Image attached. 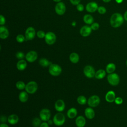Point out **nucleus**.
<instances>
[{
    "label": "nucleus",
    "instance_id": "nucleus-1",
    "mask_svg": "<svg viewBox=\"0 0 127 127\" xmlns=\"http://www.w3.org/2000/svg\"><path fill=\"white\" fill-rule=\"evenodd\" d=\"M124 16L119 13H115L113 14L110 18V24L113 28L120 27L124 22Z\"/></svg>",
    "mask_w": 127,
    "mask_h": 127
},
{
    "label": "nucleus",
    "instance_id": "nucleus-2",
    "mask_svg": "<svg viewBox=\"0 0 127 127\" xmlns=\"http://www.w3.org/2000/svg\"><path fill=\"white\" fill-rule=\"evenodd\" d=\"M53 121L55 125L57 126H61L64 123L65 121V117L63 113L59 112L54 115Z\"/></svg>",
    "mask_w": 127,
    "mask_h": 127
},
{
    "label": "nucleus",
    "instance_id": "nucleus-3",
    "mask_svg": "<svg viewBox=\"0 0 127 127\" xmlns=\"http://www.w3.org/2000/svg\"><path fill=\"white\" fill-rule=\"evenodd\" d=\"M61 67L57 64H52L49 66V73L54 76H57L59 75L62 72Z\"/></svg>",
    "mask_w": 127,
    "mask_h": 127
},
{
    "label": "nucleus",
    "instance_id": "nucleus-4",
    "mask_svg": "<svg viewBox=\"0 0 127 127\" xmlns=\"http://www.w3.org/2000/svg\"><path fill=\"white\" fill-rule=\"evenodd\" d=\"M25 89L28 93L34 94L38 89V84L34 81H29L26 84Z\"/></svg>",
    "mask_w": 127,
    "mask_h": 127
},
{
    "label": "nucleus",
    "instance_id": "nucleus-5",
    "mask_svg": "<svg viewBox=\"0 0 127 127\" xmlns=\"http://www.w3.org/2000/svg\"><path fill=\"white\" fill-rule=\"evenodd\" d=\"M107 80L109 84L113 86L117 85L120 82V77L119 75L115 73H112L107 76Z\"/></svg>",
    "mask_w": 127,
    "mask_h": 127
},
{
    "label": "nucleus",
    "instance_id": "nucleus-6",
    "mask_svg": "<svg viewBox=\"0 0 127 127\" xmlns=\"http://www.w3.org/2000/svg\"><path fill=\"white\" fill-rule=\"evenodd\" d=\"M100 102V99L97 95H93L90 96L88 100L87 104L90 107L93 108L97 107Z\"/></svg>",
    "mask_w": 127,
    "mask_h": 127
},
{
    "label": "nucleus",
    "instance_id": "nucleus-7",
    "mask_svg": "<svg viewBox=\"0 0 127 127\" xmlns=\"http://www.w3.org/2000/svg\"><path fill=\"white\" fill-rule=\"evenodd\" d=\"M35 29L33 27H28L25 32V37L26 40H32L35 37Z\"/></svg>",
    "mask_w": 127,
    "mask_h": 127
},
{
    "label": "nucleus",
    "instance_id": "nucleus-8",
    "mask_svg": "<svg viewBox=\"0 0 127 127\" xmlns=\"http://www.w3.org/2000/svg\"><path fill=\"white\" fill-rule=\"evenodd\" d=\"M45 40L48 45H53L55 43L56 41V36L54 33L51 31L48 32L46 34Z\"/></svg>",
    "mask_w": 127,
    "mask_h": 127
},
{
    "label": "nucleus",
    "instance_id": "nucleus-9",
    "mask_svg": "<svg viewBox=\"0 0 127 127\" xmlns=\"http://www.w3.org/2000/svg\"><path fill=\"white\" fill-rule=\"evenodd\" d=\"M95 71L94 68L91 65H88L84 67L83 69V73L85 76L89 78H93L95 76Z\"/></svg>",
    "mask_w": 127,
    "mask_h": 127
},
{
    "label": "nucleus",
    "instance_id": "nucleus-10",
    "mask_svg": "<svg viewBox=\"0 0 127 127\" xmlns=\"http://www.w3.org/2000/svg\"><path fill=\"white\" fill-rule=\"evenodd\" d=\"M51 114L50 111L46 108L42 109L39 113V116L40 119L44 122H47L50 120L51 118Z\"/></svg>",
    "mask_w": 127,
    "mask_h": 127
},
{
    "label": "nucleus",
    "instance_id": "nucleus-11",
    "mask_svg": "<svg viewBox=\"0 0 127 127\" xmlns=\"http://www.w3.org/2000/svg\"><path fill=\"white\" fill-rule=\"evenodd\" d=\"M55 10L57 14L59 15H63L66 10V7L64 3L63 2H58L55 5Z\"/></svg>",
    "mask_w": 127,
    "mask_h": 127
},
{
    "label": "nucleus",
    "instance_id": "nucleus-12",
    "mask_svg": "<svg viewBox=\"0 0 127 127\" xmlns=\"http://www.w3.org/2000/svg\"><path fill=\"white\" fill-rule=\"evenodd\" d=\"M37 53L35 51H30L25 55V59L26 61L29 63H33L35 62L37 59Z\"/></svg>",
    "mask_w": 127,
    "mask_h": 127
},
{
    "label": "nucleus",
    "instance_id": "nucleus-13",
    "mask_svg": "<svg viewBox=\"0 0 127 127\" xmlns=\"http://www.w3.org/2000/svg\"><path fill=\"white\" fill-rule=\"evenodd\" d=\"M91 30L92 29L90 26L88 25H84L80 28L79 32L82 37H86L89 36L91 33Z\"/></svg>",
    "mask_w": 127,
    "mask_h": 127
},
{
    "label": "nucleus",
    "instance_id": "nucleus-14",
    "mask_svg": "<svg viewBox=\"0 0 127 127\" xmlns=\"http://www.w3.org/2000/svg\"><path fill=\"white\" fill-rule=\"evenodd\" d=\"M86 10L89 12L93 13L95 12L98 8V5L95 2H90L88 3L86 5Z\"/></svg>",
    "mask_w": 127,
    "mask_h": 127
},
{
    "label": "nucleus",
    "instance_id": "nucleus-15",
    "mask_svg": "<svg viewBox=\"0 0 127 127\" xmlns=\"http://www.w3.org/2000/svg\"><path fill=\"white\" fill-rule=\"evenodd\" d=\"M65 107V103L63 100H58L55 103V109L57 111L59 112L63 111L64 110Z\"/></svg>",
    "mask_w": 127,
    "mask_h": 127
},
{
    "label": "nucleus",
    "instance_id": "nucleus-16",
    "mask_svg": "<svg viewBox=\"0 0 127 127\" xmlns=\"http://www.w3.org/2000/svg\"><path fill=\"white\" fill-rule=\"evenodd\" d=\"M9 36V31L8 29L4 26L1 25L0 27V38L1 39H5Z\"/></svg>",
    "mask_w": 127,
    "mask_h": 127
},
{
    "label": "nucleus",
    "instance_id": "nucleus-17",
    "mask_svg": "<svg viewBox=\"0 0 127 127\" xmlns=\"http://www.w3.org/2000/svg\"><path fill=\"white\" fill-rule=\"evenodd\" d=\"M115 96L116 95L114 91L112 90L109 91L106 94L105 99L107 102L109 103H112L115 101V100L116 99Z\"/></svg>",
    "mask_w": 127,
    "mask_h": 127
},
{
    "label": "nucleus",
    "instance_id": "nucleus-18",
    "mask_svg": "<svg viewBox=\"0 0 127 127\" xmlns=\"http://www.w3.org/2000/svg\"><path fill=\"white\" fill-rule=\"evenodd\" d=\"M84 114L85 117L88 119H92L95 116V112L91 107H88L85 109Z\"/></svg>",
    "mask_w": 127,
    "mask_h": 127
},
{
    "label": "nucleus",
    "instance_id": "nucleus-19",
    "mask_svg": "<svg viewBox=\"0 0 127 127\" xmlns=\"http://www.w3.org/2000/svg\"><path fill=\"white\" fill-rule=\"evenodd\" d=\"M86 124V120L82 116H79L75 119V124L77 127H84Z\"/></svg>",
    "mask_w": 127,
    "mask_h": 127
},
{
    "label": "nucleus",
    "instance_id": "nucleus-20",
    "mask_svg": "<svg viewBox=\"0 0 127 127\" xmlns=\"http://www.w3.org/2000/svg\"><path fill=\"white\" fill-rule=\"evenodd\" d=\"M27 67V62L25 60H20L16 64V67L20 71L24 70Z\"/></svg>",
    "mask_w": 127,
    "mask_h": 127
},
{
    "label": "nucleus",
    "instance_id": "nucleus-21",
    "mask_svg": "<svg viewBox=\"0 0 127 127\" xmlns=\"http://www.w3.org/2000/svg\"><path fill=\"white\" fill-rule=\"evenodd\" d=\"M19 121V118L17 115L15 114L10 115L8 117L7 121L10 125H15L18 123Z\"/></svg>",
    "mask_w": 127,
    "mask_h": 127
},
{
    "label": "nucleus",
    "instance_id": "nucleus-22",
    "mask_svg": "<svg viewBox=\"0 0 127 127\" xmlns=\"http://www.w3.org/2000/svg\"><path fill=\"white\" fill-rule=\"evenodd\" d=\"M28 93L26 91H21L18 95V99L21 102L25 103L28 99Z\"/></svg>",
    "mask_w": 127,
    "mask_h": 127
},
{
    "label": "nucleus",
    "instance_id": "nucleus-23",
    "mask_svg": "<svg viewBox=\"0 0 127 127\" xmlns=\"http://www.w3.org/2000/svg\"><path fill=\"white\" fill-rule=\"evenodd\" d=\"M77 114V110L75 108L69 109L67 112V116L69 119H73L76 117Z\"/></svg>",
    "mask_w": 127,
    "mask_h": 127
},
{
    "label": "nucleus",
    "instance_id": "nucleus-24",
    "mask_svg": "<svg viewBox=\"0 0 127 127\" xmlns=\"http://www.w3.org/2000/svg\"><path fill=\"white\" fill-rule=\"evenodd\" d=\"M69 60L73 64L77 63L79 60V56L78 54L75 52L71 53L69 55Z\"/></svg>",
    "mask_w": 127,
    "mask_h": 127
},
{
    "label": "nucleus",
    "instance_id": "nucleus-25",
    "mask_svg": "<svg viewBox=\"0 0 127 127\" xmlns=\"http://www.w3.org/2000/svg\"><path fill=\"white\" fill-rule=\"evenodd\" d=\"M39 63L41 66L44 67H47L48 66H49L52 64L51 62L48 61L47 59L44 58L40 59L39 61Z\"/></svg>",
    "mask_w": 127,
    "mask_h": 127
},
{
    "label": "nucleus",
    "instance_id": "nucleus-26",
    "mask_svg": "<svg viewBox=\"0 0 127 127\" xmlns=\"http://www.w3.org/2000/svg\"><path fill=\"white\" fill-rule=\"evenodd\" d=\"M106 75V71L103 69H99L97 70L95 74V77L98 79H101L105 77Z\"/></svg>",
    "mask_w": 127,
    "mask_h": 127
},
{
    "label": "nucleus",
    "instance_id": "nucleus-27",
    "mask_svg": "<svg viewBox=\"0 0 127 127\" xmlns=\"http://www.w3.org/2000/svg\"><path fill=\"white\" fill-rule=\"evenodd\" d=\"M83 21L87 24H91L93 23V17L90 14H85L83 18Z\"/></svg>",
    "mask_w": 127,
    "mask_h": 127
},
{
    "label": "nucleus",
    "instance_id": "nucleus-28",
    "mask_svg": "<svg viewBox=\"0 0 127 127\" xmlns=\"http://www.w3.org/2000/svg\"><path fill=\"white\" fill-rule=\"evenodd\" d=\"M116 69V65L114 63H111L108 64L106 67V72L108 73H113V72Z\"/></svg>",
    "mask_w": 127,
    "mask_h": 127
},
{
    "label": "nucleus",
    "instance_id": "nucleus-29",
    "mask_svg": "<svg viewBox=\"0 0 127 127\" xmlns=\"http://www.w3.org/2000/svg\"><path fill=\"white\" fill-rule=\"evenodd\" d=\"M77 101L78 103L81 105H85L87 102V99L85 96L81 95L77 97Z\"/></svg>",
    "mask_w": 127,
    "mask_h": 127
},
{
    "label": "nucleus",
    "instance_id": "nucleus-30",
    "mask_svg": "<svg viewBox=\"0 0 127 127\" xmlns=\"http://www.w3.org/2000/svg\"><path fill=\"white\" fill-rule=\"evenodd\" d=\"M16 87L19 90H23L25 88L26 85L24 82L22 81H18L16 83Z\"/></svg>",
    "mask_w": 127,
    "mask_h": 127
},
{
    "label": "nucleus",
    "instance_id": "nucleus-31",
    "mask_svg": "<svg viewBox=\"0 0 127 127\" xmlns=\"http://www.w3.org/2000/svg\"><path fill=\"white\" fill-rule=\"evenodd\" d=\"M41 119L38 118H35L32 121V124L34 127H39L41 124Z\"/></svg>",
    "mask_w": 127,
    "mask_h": 127
},
{
    "label": "nucleus",
    "instance_id": "nucleus-32",
    "mask_svg": "<svg viewBox=\"0 0 127 127\" xmlns=\"http://www.w3.org/2000/svg\"><path fill=\"white\" fill-rule=\"evenodd\" d=\"M25 39V37L22 34H18L16 37V40L17 42L20 43H23Z\"/></svg>",
    "mask_w": 127,
    "mask_h": 127
},
{
    "label": "nucleus",
    "instance_id": "nucleus-33",
    "mask_svg": "<svg viewBox=\"0 0 127 127\" xmlns=\"http://www.w3.org/2000/svg\"><path fill=\"white\" fill-rule=\"evenodd\" d=\"M46 34L43 30H39L37 32V36L40 39H43L45 38Z\"/></svg>",
    "mask_w": 127,
    "mask_h": 127
},
{
    "label": "nucleus",
    "instance_id": "nucleus-34",
    "mask_svg": "<svg viewBox=\"0 0 127 127\" xmlns=\"http://www.w3.org/2000/svg\"><path fill=\"white\" fill-rule=\"evenodd\" d=\"M15 56H16V57L18 59H19V60H22L24 57H25V55H24V54L23 53V52H17L16 53V54H15Z\"/></svg>",
    "mask_w": 127,
    "mask_h": 127
},
{
    "label": "nucleus",
    "instance_id": "nucleus-35",
    "mask_svg": "<svg viewBox=\"0 0 127 127\" xmlns=\"http://www.w3.org/2000/svg\"><path fill=\"white\" fill-rule=\"evenodd\" d=\"M99 27H100L99 24L97 22H93L91 24V26H90L91 29L93 30H96L98 29Z\"/></svg>",
    "mask_w": 127,
    "mask_h": 127
},
{
    "label": "nucleus",
    "instance_id": "nucleus-36",
    "mask_svg": "<svg viewBox=\"0 0 127 127\" xmlns=\"http://www.w3.org/2000/svg\"><path fill=\"white\" fill-rule=\"evenodd\" d=\"M97 10H98V12L100 14H105L106 12V11H107L106 8L104 6H102L98 7V8Z\"/></svg>",
    "mask_w": 127,
    "mask_h": 127
},
{
    "label": "nucleus",
    "instance_id": "nucleus-37",
    "mask_svg": "<svg viewBox=\"0 0 127 127\" xmlns=\"http://www.w3.org/2000/svg\"><path fill=\"white\" fill-rule=\"evenodd\" d=\"M115 102L117 105L121 104L123 103V99L121 97H117L115 100Z\"/></svg>",
    "mask_w": 127,
    "mask_h": 127
},
{
    "label": "nucleus",
    "instance_id": "nucleus-38",
    "mask_svg": "<svg viewBox=\"0 0 127 127\" xmlns=\"http://www.w3.org/2000/svg\"><path fill=\"white\" fill-rule=\"evenodd\" d=\"M5 17L2 15H0V25H3L5 24Z\"/></svg>",
    "mask_w": 127,
    "mask_h": 127
},
{
    "label": "nucleus",
    "instance_id": "nucleus-39",
    "mask_svg": "<svg viewBox=\"0 0 127 127\" xmlns=\"http://www.w3.org/2000/svg\"><path fill=\"white\" fill-rule=\"evenodd\" d=\"M76 9L78 11L81 12L84 10V6L82 4H78L76 5Z\"/></svg>",
    "mask_w": 127,
    "mask_h": 127
},
{
    "label": "nucleus",
    "instance_id": "nucleus-40",
    "mask_svg": "<svg viewBox=\"0 0 127 127\" xmlns=\"http://www.w3.org/2000/svg\"><path fill=\"white\" fill-rule=\"evenodd\" d=\"M7 120H8V118H7V117L4 115L1 116L0 118V120L1 123H5Z\"/></svg>",
    "mask_w": 127,
    "mask_h": 127
},
{
    "label": "nucleus",
    "instance_id": "nucleus-41",
    "mask_svg": "<svg viewBox=\"0 0 127 127\" xmlns=\"http://www.w3.org/2000/svg\"><path fill=\"white\" fill-rule=\"evenodd\" d=\"M70 3L74 5H77L78 4H79L80 0H69Z\"/></svg>",
    "mask_w": 127,
    "mask_h": 127
},
{
    "label": "nucleus",
    "instance_id": "nucleus-42",
    "mask_svg": "<svg viewBox=\"0 0 127 127\" xmlns=\"http://www.w3.org/2000/svg\"><path fill=\"white\" fill-rule=\"evenodd\" d=\"M39 127H49V125L46 122H44L41 123Z\"/></svg>",
    "mask_w": 127,
    "mask_h": 127
},
{
    "label": "nucleus",
    "instance_id": "nucleus-43",
    "mask_svg": "<svg viewBox=\"0 0 127 127\" xmlns=\"http://www.w3.org/2000/svg\"><path fill=\"white\" fill-rule=\"evenodd\" d=\"M0 127H9V126L5 123H1L0 124Z\"/></svg>",
    "mask_w": 127,
    "mask_h": 127
},
{
    "label": "nucleus",
    "instance_id": "nucleus-44",
    "mask_svg": "<svg viewBox=\"0 0 127 127\" xmlns=\"http://www.w3.org/2000/svg\"><path fill=\"white\" fill-rule=\"evenodd\" d=\"M124 20H125L126 21H127V10L125 11V12L124 13Z\"/></svg>",
    "mask_w": 127,
    "mask_h": 127
},
{
    "label": "nucleus",
    "instance_id": "nucleus-45",
    "mask_svg": "<svg viewBox=\"0 0 127 127\" xmlns=\"http://www.w3.org/2000/svg\"><path fill=\"white\" fill-rule=\"evenodd\" d=\"M123 0H115L116 2L117 3H119V4L121 3L123 1Z\"/></svg>",
    "mask_w": 127,
    "mask_h": 127
},
{
    "label": "nucleus",
    "instance_id": "nucleus-46",
    "mask_svg": "<svg viewBox=\"0 0 127 127\" xmlns=\"http://www.w3.org/2000/svg\"><path fill=\"white\" fill-rule=\"evenodd\" d=\"M53 121H52V120H49L47 121V123H48V124H49V125H52V124H53Z\"/></svg>",
    "mask_w": 127,
    "mask_h": 127
},
{
    "label": "nucleus",
    "instance_id": "nucleus-47",
    "mask_svg": "<svg viewBox=\"0 0 127 127\" xmlns=\"http://www.w3.org/2000/svg\"><path fill=\"white\" fill-rule=\"evenodd\" d=\"M104 2H110V1H111V0H102Z\"/></svg>",
    "mask_w": 127,
    "mask_h": 127
},
{
    "label": "nucleus",
    "instance_id": "nucleus-48",
    "mask_svg": "<svg viewBox=\"0 0 127 127\" xmlns=\"http://www.w3.org/2000/svg\"><path fill=\"white\" fill-rule=\"evenodd\" d=\"M54 1H55V2H61V0H53Z\"/></svg>",
    "mask_w": 127,
    "mask_h": 127
},
{
    "label": "nucleus",
    "instance_id": "nucleus-49",
    "mask_svg": "<svg viewBox=\"0 0 127 127\" xmlns=\"http://www.w3.org/2000/svg\"><path fill=\"white\" fill-rule=\"evenodd\" d=\"M72 26H75L76 25V22H75V21H73L72 23Z\"/></svg>",
    "mask_w": 127,
    "mask_h": 127
},
{
    "label": "nucleus",
    "instance_id": "nucleus-50",
    "mask_svg": "<svg viewBox=\"0 0 127 127\" xmlns=\"http://www.w3.org/2000/svg\"><path fill=\"white\" fill-rule=\"evenodd\" d=\"M126 64H127V61H126Z\"/></svg>",
    "mask_w": 127,
    "mask_h": 127
}]
</instances>
